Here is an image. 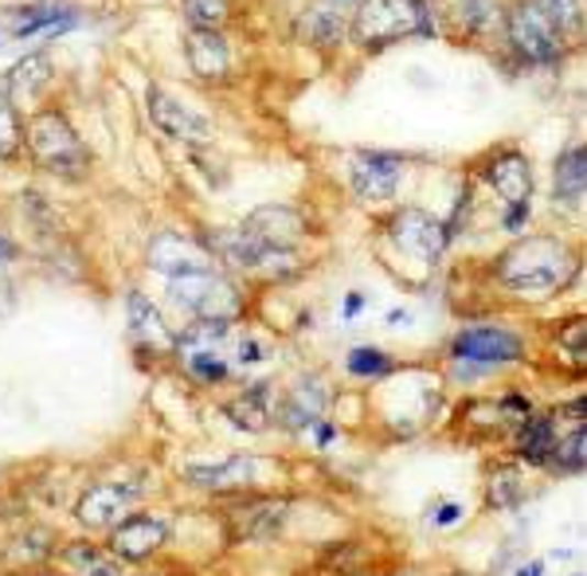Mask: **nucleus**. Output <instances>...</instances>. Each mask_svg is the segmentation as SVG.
<instances>
[{"label": "nucleus", "mask_w": 587, "mask_h": 576, "mask_svg": "<svg viewBox=\"0 0 587 576\" xmlns=\"http://www.w3.org/2000/svg\"><path fill=\"white\" fill-rule=\"evenodd\" d=\"M587 275V244L564 228H533L486 255L478 279L498 310H544Z\"/></svg>", "instance_id": "f257e3e1"}, {"label": "nucleus", "mask_w": 587, "mask_h": 576, "mask_svg": "<svg viewBox=\"0 0 587 576\" xmlns=\"http://www.w3.org/2000/svg\"><path fill=\"white\" fill-rule=\"evenodd\" d=\"M533 325H521L501 314H481L466 318L446 333L435 365L443 373L446 388L463 397V392H481V388L501 385L521 369H533Z\"/></svg>", "instance_id": "f03ea898"}, {"label": "nucleus", "mask_w": 587, "mask_h": 576, "mask_svg": "<svg viewBox=\"0 0 587 576\" xmlns=\"http://www.w3.org/2000/svg\"><path fill=\"white\" fill-rule=\"evenodd\" d=\"M373 252L376 263L408 290H428L431 279L446 267L454 240L446 232L443 212L423 204H396L373 217Z\"/></svg>", "instance_id": "7ed1b4c3"}, {"label": "nucleus", "mask_w": 587, "mask_h": 576, "mask_svg": "<svg viewBox=\"0 0 587 576\" xmlns=\"http://www.w3.org/2000/svg\"><path fill=\"white\" fill-rule=\"evenodd\" d=\"M451 405V388H446L439 365L403 361L388 380L368 388V428L384 443H411L446 423Z\"/></svg>", "instance_id": "20e7f679"}, {"label": "nucleus", "mask_w": 587, "mask_h": 576, "mask_svg": "<svg viewBox=\"0 0 587 576\" xmlns=\"http://www.w3.org/2000/svg\"><path fill=\"white\" fill-rule=\"evenodd\" d=\"M536 408H541V400H536L533 388L501 380V385H494V388L463 392V397L454 400L451 412H446V432L458 443H466V447L501 451L509 432H513L521 420H529Z\"/></svg>", "instance_id": "39448f33"}, {"label": "nucleus", "mask_w": 587, "mask_h": 576, "mask_svg": "<svg viewBox=\"0 0 587 576\" xmlns=\"http://www.w3.org/2000/svg\"><path fill=\"white\" fill-rule=\"evenodd\" d=\"M431 36H439L435 0H353L348 9V44L368 59Z\"/></svg>", "instance_id": "423d86ee"}, {"label": "nucleus", "mask_w": 587, "mask_h": 576, "mask_svg": "<svg viewBox=\"0 0 587 576\" xmlns=\"http://www.w3.org/2000/svg\"><path fill=\"white\" fill-rule=\"evenodd\" d=\"M498 44L501 55L517 64V71H556L564 59L576 55V47L549 24L533 0H509Z\"/></svg>", "instance_id": "0eeeda50"}, {"label": "nucleus", "mask_w": 587, "mask_h": 576, "mask_svg": "<svg viewBox=\"0 0 587 576\" xmlns=\"http://www.w3.org/2000/svg\"><path fill=\"white\" fill-rule=\"evenodd\" d=\"M533 369L556 385H587V310L541 318L533 325Z\"/></svg>", "instance_id": "6e6552de"}, {"label": "nucleus", "mask_w": 587, "mask_h": 576, "mask_svg": "<svg viewBox=\"0 0 587 576\" xmlns=\"http://www.w3.org/2000/svg\"><path fill=\"white\" fill-rule=\"evenodd\" d=\"M411 165H416V157L400 154V149H353L345 162V189L353 204L373 212V217L396 208Z\"/></svg>", "instance_id": "1a4fd4ad"}, {"label": "nucleus", "mask_w": 587, "mask_h": 576, "mask_svg": "<svg viewBox=\"0 0 587 576\" xmlns=\"http://www.w3.org/2000/svg\"><path fill=\"white\" fill-rule=\"evenodd\" d=\"M173 307L185 310L188 322H232L240 325L247 318V287L223 267L215 270H196V275H180L169 279Z\"/></svg>", "instance_id": "9d476101"}, {"label": "nucleus", "mask_w": 587, "mask_h": 576, "mask_svg": "<svg viewBox=\"0 0 587 576\" xmlns=\"http://www.w3.org/2000/svg\"><path fill=\"white\" fill-rule=\"evenodd\" d=\"M294 495L283 490H243V495L220 498V525L228 545H263L286 533L294 522Z\"/></svg>", "instance_id": "9b49d317"}, {"label": "nucleus", "mask_w": 587, "mask_h": 576, "mask_svg": "<svg viewBox=\"0 0 587 576\" xmlns=\"http://www.w3.org/2000/svg\"><path fill=\"white\" fill-rule=\"evenodd\" d=\"M24 145L32 165L52 177H82L90 165L87 145L79 142V134L71 130V122L59 110H40L32 122L24 126Z\"/></svg>", "instance_id": "f8f14e48"}, {"label": "nucleus", "mask_w": 587, "mask_h": 576, "mask_svg": "<svg viewBox=\"0 0 587 576\" xmlns=\"http://www.w3.org/2000/svg\"><path fill=\"white\" fill-rule=\"evenodd\" d=\"M466 173L478 180V189H486L498 200V208L536 200V165L517 142L489 145L486 154H478V162H470Z\"/></svg>", "instance_id": "ddd939ff"}, {"label": "nucleus", "mask_w": 587, "mask_h": 576, "mask_svg": "<svg viewBox=\"0 0 587 576\" xmlns=\"http://www.w3.org/2000/svg\"><path fill=\"white\" fill-rule=\"evenodd\" d=\"M185 487L204 490L215 502L220 498L243 495V490H263V463L258 455L247 451H228V455H215V459H192L180 467Z\"/></svg>", "instance_id": "4468645a"}, {"label": "nucleus", "mask_w": 587, "mask_h": 576, "mask_svg": "<svg viewBox=\"0 0 587 576\" xmlns=\"http://www.w3.org/2000/svg\"><path fill=\"white\" fill-rule=\"evenodd\" d=\"M564 428H568V420L561 416V408L541 405L529 420H521L513 432H509V440L501 443V451H506L509 459H517L521 467H529L533 475L544 478V470H549V463H552V451H556V443H561Z\"/></svg>", "instance_id": "2eb2a0df"}, {"label": "nucleus", "mask_w": 587, "mask_h": 576, "mask_svg": "<svg viewBox=\"0 0 587 576\" xmlns=\"http://www.w3.org/2000/svg\"><path fill=\"white\" fill-rule=\"evenodd\" d=\"M481 513H517L529 498L536 495V475L509 459L506 451H489V459L481 463Z\"/></svg>", "instance_id": "dca6fc26"}, {"label": "nucleus", "mask_w": 587, "mask_h": 576, "mask_svg": "<svg viewBox=\"0 0 587 576\" xmlns=\"http://www.w3.org/2000/svg\"><path fill=\"white\" fill-rule=\"evenodd\" d=\"M333 405H337V388H333L330 380L313 369L298 373V377L283 388V400H278V428L306 440L321 416H333Z\"/></svg>", "instance_id": "f3484780"}, {"label": "nucleus", "mask_w": 587, "mask_h": 576, "mask_svg": "<svg viewBox=\"0 0 587 576\" xmlns=\"http://www.w3.org/2000/svg\"><path fill=\"white\" fill-rule=\"evenodd\" d=\"M173 541V522L157 510H137L107 533V550L114 553L122 565H145V561L160 557V550Z\"/></svg>", "instance_id": "a211bd4d"}, {"label": "nucleus", "mask_w": 587, "mask_h": 576, "mask_svg": "<svg viewBox=\"0 0 587 576\" xmlns=\"http://www.w3.org/2000/svg\"><path fill=\"white\" fill-rule=\"evenodd\" d=\"M278 400H283V388L275 380H243V388L223 400L220 412L235 432L263 435L278 428Z\"/></svg>", "instance_id": "6ab92c4d"}, {"label": "nucleus", "mask_w": 587, "mask_h": 576, "mask_svg": "<svg viewBox=\"0 0 587 576\" xmlns=\"http://www.w3.org/2000/svg\"><path fill=\"white\" fill-rule=\"evenodd\" d=\"M145 263H149V270L165 275V283L180 279V275H196V270H215V267H220V263H215V255L208 252L204 235L196 240V235H185V232L153 235L149 252H145Z\"/></svg>", "instance_id": "aec40b11"}, {"label": "nucleus", "mask_w": 587, "mask_h": 576, "mask_svg": "<svg viewBox=\"0 0 587 576\" xmlns=\"http://www.w3.org/2000/svg\"><path fill=\"white\" fill-rule=\"evenodd\" d=\"M247 235L267 247H306L313 240V224L298 204H258L240 220Z\"/></svg>", "instance_id": "412c9836"}, {"label": "nucleus", "mask_w": 587, "mask_h": 576, "mask_svg": "<svg viewBox=\"0 0 587 576\" xmlns=\"http://www.w3.org/2000/svg\"><path fill=\"white\" fill-rule=\"evenodd\" d=\"M388 568V545L373 533H356V538H337L318 550V573L325 576H380Z\"/></svg>", "instance_id": "4be33fe9"}, {"label": "nucleus", "mask_w": 587, "mask_h": 576, "mask_svg": "<svg viewBox=\"0 0 587 576\" xmlns=\"http://www.w3.org/2000/svg\"><path fill=\"white\" fill-rule=\"evenodd\" d=\"M137 498H142L137 483H98L82 490V498L75 502V522L82 530H114L122 518L134 513Z\"/></svg>", "instance_id": "5701e85b"}, {"label": "nucleus", "mask_w": 587, "mask_h": 576, "mask_svg": "<svg viewBox=\"0 0 587 576\" xmlns=\"http://www.w3.org/2000/svg\"><path fill=\"white\" fill-rule=\"evenodd\" d=\"M149 122L160 130V134H169L173 142H185V145H208L212 142V118L192 110L188 102H180L177 95L160 87H149Z\"/></svg>", "instance_id": "b1692460"}, {"label": "nucleus", "mask_w": 587, "mask_h": 576, "mask_svg": "<svg viewBox=\"0 0 587 576\" xmlns=\"http://www.w3.org/2000/svg\"><path fill=\"white\" fill-rule=\"evenodd\" d=\"M125 318H130V342L142 357L160 361L177 353V330H169L165 314L157 310L153 298H145L142 290H130L125 298Z\"/></svg>", "instance_id": "393cba45"}, {"label": "nucleus", "mask_w": 587, "mask_h": 576, "mask_svg": "<svg viewBox=\"0 0 587 576\" xmlns=\"http://www.w3.org/2000/svg\"><path fill=\"white\" fill-rule=\"evenodd\" d=\"M509 0H439V12L458 40L466 44H486V40L501 36V20H506Z\"/></svg>", "instance_id": "a878e982"}, {"label": "nucleus", "mask_w": 587, "mask_h": 576, "mask_svg": "<svg viewBox=\"0 0 587 576\" xmlns=\"http://www.w3.org/2000/svg\"><path fill=\"white\" fill-rule=\"evenodd\" d=\"M294 36L306 47L321 55H333L348 44V12L341 0H310L298 20H294Z\"/></svg>", "instance_id": "bb28decb"}, {"label": "nucleus", "mask_w": 587, "mask_h": 576, "mask_svg": "<svg viewBox=\"0 0 587 576\" xmlns=\"http://www.w3.org/2000/svg\"><path fill=\"white\" fill-rule=\"evenodd\" d=\"M549 200L561 212H576L587 200V137L584 142L564 145L561 154L552 157L549 173Z\"/></svg>", "instance_id": "cd10ccee"}, {"label": "nucleus", "mask_w": 587, "mask_h": 576, "mask_svg": "<svg viewBox=\"0 0 587 576\" xmlns=\"http://www.w3.org/2000/svg\"><path fill=\"white\" fill-rule=\"evenodd\" d=\"M185 55L196 79L204 82H228L232 79V44L220 27H188L185 32Z\"/></svg>", "instance_id": "c85d7f7f"}, {"label": "nucleus", "mask_w": 587, "mask_h": 576, "mask_svg": "<svg viewBox=\"0 0 587 576\" xmlns=\"http://www.w3.org/2000/svg\"><path fill=\"white\" fill-rule=\"evenodd\" d=\"M403 361L396 357L391 350H384V345L376 342H356L345 350V357H341V373H345V380H353V385L361 388H376L380 380H388L391 373L400 369Z\"/></svg>", "instance_id": "c756f323"}, {"label": "nucleus", "mask_w": 587, "mask_h": 576, "mask_svg": "<svg viewBox=\"0 0 587 576\" xmlns=\"http://www.w3.org/2000/svg\"><path fill=\"white\" fill-rule=\"evenodd\" d=\"M587 475V420H568L561 443L552 451V463L544 478H576Z\"/></svg>", "instance_id": "7c9ffc66"}, {"label": "nucleus", "mask_w": 587, "mask_h": 576, "mask_svg": "<svg viewBox=\"0 0 587 576\" xmlns=\"http://www.w3.org/2000/svg\"><path fill=\"white\" fill-rule=\"evenodd\" d=\"M59 561L71 568V576H125V565L110 550H98L90 541H71L59 553Z\"/></svg>", "instance_id": "2f4dec72"}, {"label": "nucleus", "mask_w": 587, "mask_h": 576, "mask_svg": "<svg viewBox=\"0 0 587 576\" xmlns=\"http://www.w3.org/2000/svg\"><path fill=\"white\" fill-rule=\"evenodd\" d=\"M536 9L549 16V24L568 40L572 47H584L587 40V0H533Z\"/></svg>", "instance_id": "473e14b6"}, {"label": "nucleus", "mask_w": 587, "mask_h": 576, "mask_svg": "<svg viewBox=\"0 0 587 576\" xmlns=\"http://www.w3.org/2000/svg\"><path fill=\"white\" fill-rule=\"evenodd\" d=\"M478 180L470 177V173H463V180H458V189H454L451 197V208L443 212L446 220V232H451V240L458 244V240H466L474 228V220H478Z\"/></svg>", "instance_id": "72a5a7b5"}, {"label": "nucleus", "mask_w": 587, "mask_h": 576, "mask_svg": "<svg viewBox=\"0 0 587 576\" xmlns=\"http://www.w3.org/2000/svg\"><path fill=\"white\" fill-rule=\"evenodd\" d=\"M9 82L12 90H20V95H40V90L52 82V64H47V55L36 52V55H24L16 67L9 71Z\"/></svg>", "instance_id": "f704fd0d"}, {"label": "nucleus", "mask_w": 587, "mask_h": 576, "mask_svg": "<svg viewBox=\"0 0 587 576\" xmlns=\"http://www.w3.org/2000/svg\"><path fill=\"white\" fill-rule=\"evenodd\" d=\"M270 353L275 350H270L267 337H258V333H251V330H235V337H232L235 373H247V369H258V365H267Z\"/></svg>", "instance_id": "c9c22d12"}, {"label": "nucleus", "mask_w": 587, "mask_h": 576, "mask_svg": "<svg viewBox=\"0 0 587 576\" xmlns=\"http://www.w3.org/2000/svg\"><path fill=\"white\" fill-rule=\"evenodd\" d=\"M188 27H228L232 20V0H180Z\"/></svg>", "instance_id": "e433bc0d"}, {"label": "nucleus", "mask_w": 587, "mask_h": 576, "mask_svg": "<svg viewBox=\"0 0 587 576\" xmlns=\"http://www.w3.org/2000/svg\"><path fill=\"white\" fill-rule=\"evenodd\" d=\"M20 149H24V126H20L16 110H12L9 90L0 87V157L12 162V157H20Z\"/></svg>", "instance_id": "4c0bfd02"}, {"label": "nucleus", "mask_w": 587, "mask_h": 576, "mask_svg": "<svg viewBox=\"0 0 587 576\" xmlns=\"http://www.w3.org/2000/svg\"><path fill=\"white\" fill-rule=\"evenodd\" d=\"M533 220H536V204L533 200H521V204H501L498 217H494V228L506 240H517V235L533 232Z\"/></svg>", "instance_id": "58836bf2"}, {"label": "nucleus", "mask_w": 587, "mask_h": 576, "mask_svg": "<svg viewBox=\"0 0 587 576\" xmlns=\"http://www.w3.org/2000/svg\"><path fill=\"white\" fill-rule=\"evenodd\" d=\"M428 525H431V530H439V533H451V530H458V525H466V502H463V498H451V495L431 498Z\"/></svg>", "instance_id": "ea45409f"}, {"label": "nucleus", "mask_w": 587, "mask_h": 576, "mask_svg": "<svg viewBox=\"0 0 587 576\" xmlns=\"http://www.w3.org/2000/svg\"><path fill=\"white\" fill-rule=\"evenodd\" d=\"M341 435H345V423H341L337 416H321V420L310 428V435H306V440L313 443V451H330V447H337V443H341Z\"/></svg>", "instance_id": "a19ab883"}, {"label": "nucleus", "mask_w": 587, "mask_h": 576, "mask_svg": "<svg viewBox=\"0 0 587 576\" xmlns=\"http://www.w3.org/2000/svg\"><path fill=\"white\" fill-rule=\"evenodd\" d=\"M368 302H373V298H368L365 290H345V298H341V322H356V318L368 310Z\"/></svg>", "instance_id": "79ce46f5"}, {"label": "nucleus", "mask_w": 587, "mask_h": 576, "mask_svg": "<svg viewBox=\"0 0 587 576\" xmlns=\"http://www.w3.org/2000/svg\"><path fill=\"white\" fill-rule=\"evenodd\" d=\"M556 408H561L564 420H587V388H584V392H576V397L561 400Z\"/></svg>", "instance_id": "37998d69"}, {"label": "nucleus", "mask_w": 587, "mask_h": 576, "mask_svg": "<svg viewBox=\"0 0 587 576\" xmlns=\"http://www.w3.org/2000/svg\"><path fill=\"white\" fill-rule=\"evenodd\" d=\"M509 576H549V557H525L509 568Z\"/></svg>", "instance_id": "c03bdc74"}, {"label": "nucleus", "mask_w": 587, "mask_h": 576, "mask_svg": "<svg viewBox=\"0 0 587 576\" xmlns=\"http://www.w3.org/2000/svg\"><path fill=\"white\" fill-rule=\"evenodd\" d=\"M384 325H388V330H408V325H416V310H411V307H391L388 314H384Z\"/></svg>", "instance_id": "a18cd8bd"}, {"label": "nucleus", "mask_w": 587, "mask_h": 576, "mask_svg": "<svg viewBox=\"0 0 587 576\" xmlns=\"http://www.w3.org/2000/svg\"><path fill=\"white\" fill-rule=\"evenodd\" d=\"M341 4H348V9H353V0H341Z\"/></svg>", "instance_id": "49530a36"}, {"label": "nucleus", "mask_w": 587, "mask_h": 576, "mask_svg": "<svg viewBox=\"0 0 587 576\" xmlns=\"http://www.w3.org/2000/svg\"><path fill=\"white\" fill-rule=\"evenodd\" d=\"M568 576H587V573H568Z\"/></svg>", "instance_id": "de8ad7c7"}, {"label": "nucleus", "mask_w": 587, "mask_h": 576, "mask_svg": "<svg viewBox=\"0 0 587 576\" xmlns=\"http://www.w3.org/2000/svg\"><path fill=\"white\" fill-rule=\"evenodd\" d=\"M36 576H55V573H36Z\"/></svg>", "instance_id": "09e8293b"}]
</instances>
